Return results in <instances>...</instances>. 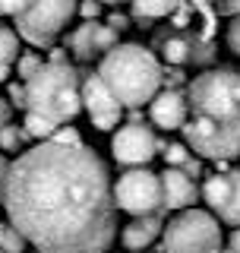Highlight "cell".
I'll list each match as a JSON object with an SVG mask.
<instances>
[{"label":"cell","instance_id":"1","mask_svg":"<svg viewBox=\"0 0 240 253\" xmlns=\"http://www.w3.org/2000/svg\"><path fill=\"white\" fill-rule=\"evenodd\" d=\"M3 212L38 253H108L117 237L108 168L82 142L41 139L10 162Z\"/></svg>","mask_w":240,"mask_h":253},{"label":"cell","instance_id":"2","mask_svg":"<svg viewBox=\"0 0 240 253\" xmlns=\"http://www.w3.org/2000/svg\"><path fill=\"white\" fill-rule=\"evenodd\" d=\"M183 142L209 162H231L240 155V73L205 70L187 89Z\"/></svg>","mask_w":240,"mask_h":253},{"label":"cell","instance_id":"3","mask_svg":"<svg viewBox=\"0 0 240 253\" xmlns=\"http://www.w3.org/2000/svg\"><path fill=\"white\" fill-rule=\"evenodd\" d=\"M98 76L108 83V89L117 95V101L123 108H142L155 98V92L161 89V63L155 60V54L149 47L123 42L114 44L101 57Z\"/></svg>","mask_w":240,"mask_h":253},{"label":"cell","instance_id":"4","mask_svg":"<svg viewBox=\"0 0 240 253\" xmlns=\"http://www.w3.org/2000/svg\"><path fill=\"white\" fill-rule=\"evenodd\" d=\"M26 111L47 117L54 124H67L82 111V79L70 63H51L26 79Z\"/></svg>","mask_w":240,"mask_h":253},{"label":"cell","instance_id":"5","mask_svg":"<svg viewBox=\"0 0 240 253\" xmlns=\"http://www.w3.org/2000/svg\"><path fill=\"white\" fill-rule=\"evenodd\" d=\"M164 241L158 253H212L221 247V228L218 218L205 209L187 206L180 215H174L164 228Z\"/></svg>","mask_w":240,"mask_h":253},{"label":"cell","instance_id":"6","mask_svg":"<svg viewBox=\"0 0 240 253\" xmlns=\"http://www.w3.org/2000/svg\"><path fill=\"white\" fill-rule=\"evenodd\" d=\"M76 16V0H32L29 10L16 16V35L29 44H51Z\"/></svg>","mask_w":240,"mask_h":253},{"label":"cell","instance_id":"7","mask_svg":"<svg viewBox=\"0 0 240 253\" xmlns=\"http://www.w3.org/2000/svg\"><path fill=\"white\" fill-rule=\"evenodd\" d=\"M114 203L126 215H152V212L164 215L161 177L155 171H149L146 165L142 168H126L114 184Z\"/></svg>","mask_w":240,"mask_h":253},{"label":"cell","instance_id":"8","mask_svg":"<svg viewBox=\"0 0 240 253\" xmlns=\"http://www.w3.org/2000/svg\"><path fill=\"white\" fill-rule=\"evenodd\" d=\"M161 149H164V142L142 121H130V124L117 126V133L111 136V155H114V162L123 165V168H142V165H149Z\"/></svg>","mask_w":240,"mask_h":253},{"label":"cell","instance_id":"9","mask_svg":"<svg viewBox=\"0 0 240 253\" xmlns=\"http://www.w3.org/2000/svg\"><path fill=\"white\" fill-rule=\"evenodd\" d=\"M209 209L231 228H240V168L234 171H215L212 177H205L202 190H199Z\"/></svg>","mask_w":240,"mask_h":253},{"label":"cell","instance_id":"10","mask_svg":"<svg viewBox=\"0 0 240 253\" xmlns=\"http://www.w3.org/2000/svg\"><path fill=\"white\" fill-rule=\"evenodd\" d=\"M82 108L89 111L92 124L98 130H117L120 117H123V105L117 101V95L108 89V83L98 73H89L82 79Z\"/></svg>","mask_w":240,"mask_h":253},{"label":"cell","instance_id":"11","mask_svg":"<svg viewBox=\"0 0 240 253\" xmlns=\"http://www.w3.org/2000/svg\"><path fill=\"white\" fill-rule=\"evenodd\" d=\"M70 51L76 54V60H95L105 57L111 47L117 44V29H111L108 22L98 19H85L82 26H76V32L67 38Z\"/></svg>","mask_w":240,"mask_h":253},{"label":"cell","instance_id":"12","mask_svg":"<svg viewBox=\"0 0 240 253\" xmlns=\"http://www.w3.org/2000/svg\"><path fill=\"white\" fill-rule=\"evenodd\" d=\"M149 117L155 126H161V130H180L183 121H187V92L180 89H158L155 98L149 101Z\"/></svg>","mask_w":240,"mask_h":253},{"label":"cell","instance_id":"13","mask_svg":"<svg viewBox=\"0 0 240 253\" xmlns=\"http://www.w3.org/2000/svg\"><path fill=\"white\" fill-rule=\"evenodd\" d=\"M158 177H161V203H164V212H167V209H187V206H193V203L199 200L196 180L190 177L183 168L167 165V168L158 174Z\"/></svg>","mask_w":240,"mask_h":253},{"label":"cell","instance_id":"14","mask_svg":"<svg viewBox=\"0 0 240 253\" xmlns=\"http://www.w3.org/2000/svg\"><path fill=\"white\" fill-rule=\"evenodd\" d=\"M164 215L161 212H152V215H133V221L120 231V244L126 250H146L161 237L164 231Z\"/></svg>","mask_w":240,"mask_h":253},{"label":"cell","instance_id":"15","mask_svg":"<svg viewBox=\"0 0 240 253\" xmlns=\"http://www.w3.org/2000/svg\"><path fill=\"white\" fill-rule=\"evenodd\" d=\"M161 54H164L167 63H174V67L196 63V42H190V38H183V35L164 38V42H161Z\"/></svg>","mask_w":240,"mask_h":253},{"label":"cell","instance_id":"16","mask_svg":"<svg viewBox=\"0 0 240 253\" xmlns=\"http://www.w3.org/2000/svg\"><path fill=\"white\" fill-rule=\"evenodd\" d=\"M180 0H130L133 6V16L139 22H152V19H164L177 10Z\"/></svg>","mask_w":240,"mask_h":253},{"label":"cell","instance_id":"17","mask_svg":"<svg viewBox=\"0 0 240 253\" xmlns=\"http://www.w3.org/2000/svg\"><path fill=\"white\" fill-rule=\"evenodd\" d=\"M16 57H19V35L10 26H0V83L10 76Z\"/></svg>","mask_w":240,"mask_h":253},{"label":"cell","instance_id":"18","mask_svg":"<svg viewBox=\"0 0 240 253\" xmlns=\"http://www.w3.org/2000/svg\"><path fill=\"white\" fill-rule=\"evenodd\" d=\"M26 247H29L26 234H22L10 218L0 221V250H6V253H26Z\"/></svg>","mask_w":240,"mask_h":253},{"label":"cell","instance_id":"19","mask_svg":"<svg viewBox=\"0 0 240 253\" xmlns=\"http://www.w3.org/2000/svg\"><path fill=\"white\" fill-rule=\"evenodd\" d=\"M22 126H26V133L32 139H51V133H54V121H47V117L41 114H35V111H26V121H22Z\"/></svg>","mask_w":240,"mask_h":253},{"label":"cell","instance_id":"20","mask_svg":"<svg viewBox=\"0 0 240 253\" xmlns=\"http://www.w3.org/2000/svg\"><path fill=\"white\" fill-rule=\"evenodd\" d=\"M26 139H32L26 133V126H16V124L0 126V149H3V152H19Z\"/></svg>","mask_w":240,"mask_h":253},{"label":"cell","instance_id":"21","mask_svg":"<svg viewBox=\"0 0 240 253\" xmlns=\"http://www.w3.org/2000/svg\"><path fill=\"white\" fill-rule=\"evenodd\" d=\"M41 67H44V60H41V54H35V51H26L22 57H16V76H19L22 83L32 79Z\"/></svg>","mask_w":240,"mask_h":253},{"label":"cell","instance_id":"22","mask_svg":"<svg viewBox=\"0 0 240 253\" xmlns=\"http://www.w3.org/2000/svg\"><path fill=\"white\" fill-rule=\"evenodd\" d=\"M161 152H164V162H167V165L180 168V165L187 162L190 155H193V149H190L187 142H164V149H161Z\"/></svg>","mask_w":240,"mask_h":253},{"label":"cell","instance_id":"23","mask_svg":"<svg viewBox=\"0 0 240 253\" xmlns=\"http://www.w3.org/2000/svg\"><path fill=\"white\" fill-rule=\"evenodd\" d=\"M51 139L54 142H67V146H79V142H82V139H79V133L73 130V126H54V133H51Z\"/></svg>","mask_w":240,"mask_h":253},{"label":"cell","instance_id":"24","mask_svg":"<svg viewBox=\"0 0 240 253\" xmlns=\"http://www.w3.org/2000/svg\"><path fill=\"white\" fill-rule=\"evenodd\" d=\"M101 0H82V3H76V13L82 16V19H98L101 16Z\"/></svg>","mask_w":240,"mask_h":253},{"label":"cell","instance_id":"25","mask_svg":"<svg viewBox=\"0 0 240 253\" xmlns=\"http://www.w3.org/2000/svg\"><path fill=\"white\" fill-rule=\"evenodd\" d=\"M228 47H231V54L240 57V13L231 19V26H228Z\"/></svg>","mask_w":240,"mask_h":253},{"label":"cell","instance_id":"26","mask_svg":"<svg viewBox=\"0 0 240 253\" xmlns=\"http://www.w3.org/2000/svg\"><path fill=\"white\" fill-rule=\"evenodd\" d=\"M29 3L32 0H0V13H6V16H19V13H26L29 10Z\"/></svg>","mask_w":240,"mask_h":253},{"label":"cell","instance_id":"27","mask_svg":"<svg viewBox=\"0 0 240 253\" xmlns=\"http://www.w3.org/2000/svg\"><path fill=\"white\" fill-rule=\"evenodd\" d=\"M180 168H183V171H187V174H190V177H193V180H196V177H199V171H202V162H199V158H196V152H193V155H190V158H187V162H183V165H180Z\"/></svg>","mask_w":240,"mask_h":253},{"label":"cell","instance_id":"28","mask_svg":"<svg viewBox=\"0 0 240 253\" xmlns=\"http://www.w3.org/2000/svg\"><path fill=\"white\" fill-rule=\"evenodd\" d=\"M10 101H13V105L16 108H26V85H10Z\"/></svg>","mask_w":240,"mask_h":253},{"label":"cell","instance_id":"29","mask_svg":"<svg viewBox=\"0 0 240 253\" xmlns=\"http://www.w3.org/2000/svg\"><path fill=\"white\" fill-rule=\"evenodd\" d=\"M108 26L117 29V32H123V29H130V19H126L123 13H114V16H108Z\"/></svg>","mask_w":240,"mask_h":253},{"label":"cell","instance_id":"30","mask_svg":"<svg viewBox=\"0 0 240 253\" xmlns=\"http://www.w3.org/2000/svg\"><path fill=\"white\" fill-rule=\"evenodd\" d=\"M6 171H10V162L0 155V206H3V187H6Z\"/></svg>","mask_w":240,"mask_h":253},{"label":"cell","instance_id":"31","mask_svg":"<svg viewBox=\"0 0 240 253\" xmlns=\"http://www.w3.org/2000/svg\"><path fill=\"white\" fill-rule=\"evenodd\" d=\"M10 114H13V105H10L6 98H0V126L10 124Z\"/></svg>","mask_w":240,"mask_h":253},{"label":"cell","instance_id":"32","mask_svg":"<svg viewBox=\"0 0 240 253\" xmlns=\"http://www.w3.org/2000/svg\"><path fill=\"white\" fill-rule=\"evenodd\" d=\"M218 10H221V13L237 16V13H240V0H221V3H218Z\"/></svg>","mask_w":240,"mask_h":253},{"label":"cell","instance_id":"33","mask_svg":"<svg viewBox=\"0 0 240 253\" xmlns=\"http://www.w3.org/2000/svg\"><path fill=\"white\" fill-rule=\"evenodd\" d=\"M228 250L240 253V228H234V234H231V241H228Z\"/></svg>","mask_w":240,"mask_h":253},{"label":"cell","instance_id":"34","mask_svg":"<svg viewBox=\"0 0 240 253\" xmlns=\"http://www.w3.org/2000/svg\"><path fill=\"white\" fill-rule=\"evenodd\" d=\"M51 63H67V54H63V51H54L51 54Z\"/></svg>","mask_w":240,"mask_h":253},{"label":"cell","instance_id":"35","mask_svg":"<svg viewBox=\"0 0 240 253\" xmlns=\"http://www.w3.org/2000/svg\"><path fill=\"white\" fill-rule=\"evenodd\" d=\"M101 3H123V0H101Z\"/></svg>","mask_w":240,"mask_h":253},{"label":"cell","instance_id":"36","mask_svg":"<svg viewBox=\"0 0 240 253\" xmlns=\"http://www.w3.org/2000/svg\"><path fill=\"white\" fill-rule=\"evenodd\" d=\"M212 253H231V250H221V247H218V250H212Z\"/></svg>","mask_w":240,"mask_h":253},{"label":"cell","instance_id":"37","mask_svg":"<svg viewBox=\"0 0 240 253\" xmlns=\"http://www.w3.org/2000/svg\"><path fill=\"white\" fill-rule=\"evenodd\" d=\"M0 253H6V250H0Z\"/></svg>","mask_w":240,"mask_h":253}]
</instances>
